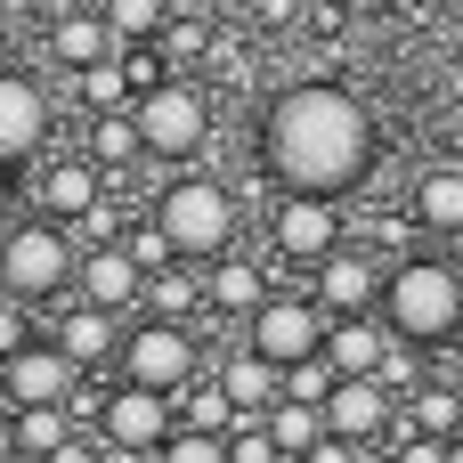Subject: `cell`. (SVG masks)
I'll use <instances>...</instances> for the list:
<instances>
[{"label": "cell", "instance_id": "obj_1", "mask_svg": "<svg viewBox=\"0 0 463 463\" xmlns=\"http://www.w3.org/2000/svg\"><path fill=\"white\" fill-rule=\"evenodd\" d=\"M374 163V122L342 81H293L269 106V171L309 195H350Z\"/></svg>", "mask_w": 463, "mask_h": 463}, {"label": "cell", "instance_id": "obj_2", "mask_svg": "<svg viewBox=\"0 0 463 463\" xmlns=\"http://www.w3.org/2000/svg\"><path fill=\"white\" fill-rule=\"evenodd\" d=\"M383 317H391V334H407L415 350L448 342L463 326V277L448 260H399V269L383 277Z\"/></svg>", "mask_w": 463, "mask_h": 463}, {"label": "cell", "instance_id": "obj_3", "mask_svg": "<svg viewBox=\"0 0 463 463\" xmlns=\"http://www.w3.org/2000/svg\"><path fill=\"white\" fill-rule=\"evenodd\" d=\"M65 228H73V220L41 212V220H24V228H8V236H0V285H8L16 301H57V293L81 277V260H73Z\"/></svg>", "mask_w": 463, "mask_h": 463}, {"label": "cell", "instance_id": "obj_4", "mask_svg": "<svg viewBox=\"0 0 463 463\" xmlns=\"http://www.w3.org/2000/svg\"><path fill=\"white\" fill-rule=\"evenodd\" d=\"M155 220L171 228L179 260H220V252H228V236H236V203H228V187H220V179H179V187H163Z\"/></svg>", "mask_w": 463, "mask_h": 463}, {"label": "cell", "instance_id": "obj_5", "mask_svg": "<svg viewBox=\"0 0 463 463\" xmlns=\"http://www.w3.org/2000/svg\"><path fill=\"white\" fill-rule=\"evenodd\" d=\"M122 383H146V391H187L195 383V366H203V350H195V326L187 317H146L138 334H122Z\"/></svg>", "mask_w": 463, "mask_h": 463}, {"label": "cell", "instance_id": "obj_6", "mask_svg": "<svg viewBox=\"0 0 463 463\" xmlns=\"http://www.w3.org/2000/svg\"><path fill=\"white\" fill-rule=\"evenodd\" d=\"M138 130H146V155H171V163H187L195 146H203V130H212V106H203V90L195 81H155L146 98H138Z\"/></svg>", "mask_w": 463, "mask_h": 463}, {"label": "cell", "instance_id": "obj_7", "mask_svg": "<svg viewBox=\"0 0 463 463\" xmlns=\"http://www.w3.org/2000/svg\"><path fill=\"white\" fill-rule=\"evenodd\" d=\"M326 317H317V301H301V293H269L252 317H244V342L260 350V358H277V366H301V358H317L326 350Z\"/></svg>", "mask_w": 463, "mask_h": 463}, {"label": "cell", "instance_id": "obj_8", "mask_svg": "<svg viewBox=\"0 0 463 463\" xmlns=\"http://www.w3.org/2000/svg\"><path fill=\"white\" fill-rule=\"evenodd\" d=\"M98 431L114 456H146V448H171V391H146V383H122L106 407H98Z\"/></svg>", "mask_w": 463, "mask_h": 463}, {"label": "cell", "instance_id": "obj_9", "mask_svg": "<svg viewBox=\"0 0 463 463\" xmlns=\"http://www.w3.org/2000/svg\"><path fill=\"white\" fill-rule=\"evenodd\" d=\"M334 203H342V195H309V187H285V203H277V220H269V228H277V252H285V260H309V269H317V260L334 252V236H342V212H334Z\"/></svg>", "mask_w": 463, "mask_h": 463}, {"label": "cell", "instance_id": "obj_10", "mask_svg": "<svg viewBox=\"0 0 463 463\" xmlns=\"http://www.w3.org/2000/svg\"><path fill=\"white\" fill-rule=\"evenodd\" d=\"M326 423H334L350 448H383V439H391V423H399L391 383H383V374H342V383H334V399H326Z\"/></svg>", "mask_w": 463, "mask_h": 463}, {"label": "cell", "instance_id": "obj_11", "mask_svg": "<svg viewBox=\"0 0 463 463\" xmlns=\"http://www.w3.org/2000/svg\"><path fill=\"white\" fill-rule=\"evenodd\" d=\"M33 203L81 228V220L106 203V163H98V155H57V163H41V171H33Z\"/></svg>", "mask_w": 463, "mask_h": 463}, {"label": "cell", "instance_id": "obj_12", "mask_svg": "<svg viewBox=\"0 0 463 463\" xmlns=\"http://www.w3.org/2000/svg\"><path fill=\"white\" fill-rule=\"evenodd\" d=\"M41 138H49V98H41V81L0 73V163L41 155Z\"/></svg>", "mask_w": 463, "mask_h": 463}, {"label": "cell", "instance_id": "obj_13", "mask_svg": "<svg viewBox=\"0 0 463 463\" xmlns=\"http://www.w3.org/2000/svg\"><path fill=\"white\" fill-rule=\"evenodd\" d=\"M81 301H98V309H130V301H146V269H138V252L114 236V244H98L90 260H81Z\"/></svg>", "mask_w": 463, "mask_h": 463}, {"label": "cell", "instance_id": "obj_14", "mask_svg": "<svg viewBox=\"0 0 463 463\" xmlns=\"http://www.w3.org/2000/svg\"><path fill=\"white\" fill-rule=\"evenodd\" d=\"M73 374H81V366L57 350V334H49V342H24V350L8 358V399H16V407H41V399H73Z\"/></svg>", "mask_w": 463, "mask_h": 463}, {"label": "cell", "instance_id": "obj_15", "mask_svg": "<svg viewBox=\"0 0 463 463\" xmlns=\"http://www.w3.org/2000/svg\"><path fill=\"white\" fill-rule=\"evenodd\" d=\"M399 350V334H391V317L374 326V317H358V309H342V326L326 334V358L342 366V374H383V358Z\"/></svg>", "mask_w": 463, "mask_h": 463}, {"label": "cell", "instance_id": "obj_16", "mask_svg": "<svg viewBox=\"0 0 463 463\" xmlns=\"http://www.w3.org/2000/svg\"><path fill=\"white\" fill-rule=\"evenodd\" d=\"M57 350H65L73 366H114V358H122V342H114V309H98V301L65 309V317H57Z\"/></svg>", "mask_w": 463, "mask_h": 463}, {"label": "cell", "instance_id": "obj_17", "mask_svg": "<svg viewBox=\"0 0 463 463\" xmlns=\"http://www.w3.org/2000/svg\"><path fill=\"white\" fill-rule=\"evenodd\" d=\"M220 383H228V399H236L244 415H269V407L285 399V366H277V358H260L252 342H244L236 358H220Z\"/></svg>", "mask_w": 463, "mask_h": 463}, {"label": "cell", "instance_id": "obj_18", "mask_svg": "<svg viewBox=\"0 0 463 463\" xmlns=\"http://www.w3.org/2000/svg\"><path fill=\"white\" fill-rule=\"evenodd\" d=\"M317 301H326V309H366V301H383L374 260H358V252H326V260H317Z\"/></svg>", "mask_w": 463, "mask_h": 463}, {"label": "cell", "instance_id": "obj_19", "mask_svg": "<svg viewBox=\"0 0 463 463\" xmlns=\"http://www.w3.org/2000/svg\"><path fill=\"white\" fill-rule=\"evenodd\" d=\"M415 228H423V236H463V171L456 163L423 171V187H415Z\"/></svg>", "mask_w": 463, "mask_h": 463}, {"label": "cell", "instance_id": "obj_20", "mask_svg": "<svg viewBox=\"0 0 463 463\" xmlns=\"http://www.w3.org/2000/svg\"><path fill=\"white\" fill-rule=\"evenodd\" d=\"M49 57H57L65 73L114 57V24H106V8H98V16H57V24H49Z\"/></svg>", "mask_w": 463, "mask_h": 463}, {"label": "cell", "instance_id": "obj_21", "mask_svg": "<svg viewBox=\"0 0 463 463\" xmlns=\"http://www.w3.org/2000/svg\"><path fill=\"white\" fill-rule=\"evenodd\" d=\"M203 301H212V277H195V260H171V269L146 277V309H155V317H187V326H195Z\"/></svg>", "mask_w": 463, "mask_h": 463}, {"label": "cell", "instance_id": "obj_22", "mask_svg": "<svg viewBox=\"0 0 463 463\" xmlns=\"http://www.w3.org/2000/svg\"><path fill=\"white\" fill-rule=\"evenodd\" d=\"M16 448H24V456H65V448H73V399L16 407Z\"/></svg>", "mask_w": 463, "mask_h": 463}, {"label": "cell", "instance_id": "obj_23", "mask_svg": "<svg viewBox=\"0 0 463 463\" xmlns=\"http://www.w3.org/2000/svg\"><path fill=\"white\" fill-rule=\"evenodd\" d=\"M260 301H269V277H260L252 260L220 252V260H212V309H228V317H252Z\"/></svg>", "mask_w": 463, "mask_h": 463}, {"label": "cell", "instance_id": "obj_24", "mask_svg": "<svg viewBox=\"0 0 463 463\" xmlns=\"http://www.w3.org/2000/svg\"><path fill=\"white\" fill-rule=\"evenodd\" d=\"M269 431H277L285 456H317L334 423H326V407H309V399H277V407H269Z\"/></svg>", "mask_w": 463, "mask_h": 463}, {"label": "cell", "instance_id": "obj_25", "mask_svg": "<svg viewBox=\"0 0 463 463\" xmlns=\"http://www.w3.org/2000/svg\"><path fill=\"white\" fill-rule=\"evenodd\" d=\"M90 155H98L106 171H130V163L146 155V130H138V106H130V114H122V106H114V114H98V130H90Z\"/></svg>", "mask_w": 463, "mask_h": 463}, {"label": "cell", "instance_id": "obj_26", "mask_svg": "<svg viewBox=\"0 0 463 463\" xmlns=\"http://www.w3.org/2000/svg\"><path fill=\"white\" fill-rule=\"evenodd\" d=\"M407 423H415V431H439V439H456V431H463V391L448 383V374H439V383H423V391L407 399Z\"/></svg>", "mask_w": 463, "mask_h": 463}, {"label": "cell", "instance_id": "obj_27", "mask_svg": "<svg viewBox=\"0 0 463 463\" xmlns=\"http://www.w3.org/2000/svg\"><path fill=\"white\" fill-rule=\"evenodd\" d=\"M81 98H90V114H114L122 98L138 106V81H130L122 57H98V65H81Z\"/></svg>", "mask_w": 463, "mask_h": 463}, {"label": "cell", "instance_id": "obj_28", "mask_svg": "<svg viewBox=\"0 0 463 463\" xmlns=\"http://www.w3.org/2000/svg\"><path fill=\"white\" fill-rule=\"evenodd\" d=\"M106 24H114V57H122L130 41L163 33V0H106Z\"/></svg>", "mask_w": 463, "mask_h": 463}, {"label": "cell", "instance_id": "obj_29", "mask_svg": "<svg viewBox=\"0 0 463 463\" xmlns=\"http://www.w3.org/2000/svg\"><path fill=\"white\" fill-rule=\"evenodd\" d=\"M334 383H342V366L317 350V358H301V366H285V399H309V407H326L334 399Z\"/></svg>", "mask_w": 463, "mask_h": 463}, {"label": "cell", "instance_id": "obj_30", "mask_svg": "<svg viewBox=\"0 0 463 463\" xmlns=\"http://www.w3.org/2000/svg\"><path fill=\"white\" fill-rule=\"evenodd\" d=\"M122 244H130V252H138V269H146V277H155V269H171V260H179V244H171V228H163V220H155V228H138V236H122Z\"/></svg>", "mask_w": 463, "mask_h": 463}, {"label": "cell", "instance_id": "obj_31", "mask_svg": "<svg viewBox=\"0 0 463 463\" xmlns=\"http://www.w3.org/2000/svg\"><path fill=\"white\" fill-rule=\"evenodd\" d=\"M24 309H33V301H16V293L0 285V358H16V350L33 342V334H24Z\"/></svg>", "mask_w": 463, "mask_h": 463}, {"label": "cell", "instance_id": "obj_32", "mask_svg": "<svg viewBox=\"0 0 463 463\" xmlns=\"http://www.w3.org/2000/svg\"><path fill=\"white\" fill-rule=\"evenodd\" d=\"M122 65H130V81H138V98H146L155 81H171V73H163V57H155L146 41H130V49H122Z\"/></svg>", "mask_w": 463, "mask_h": 463}, {"label": "cell", "instance_id": "obj_33", "mask_svg": "<svg viewBox=\"0 0 463 463\" xmlns=\"http://www.w3.org/2000/svg\"><path fill=\"white\" fill-rule=\"evenodd\" d=\"M8 456H24V448H16V415H0V463Z\"/></svg>", "mask_w": 463, "mask_h": 463}, {"label": "cell", "instance_id": "obj_34", "mask_svg": "<svg viewBox=\"0 0 463 463\" xmlns=\"http://www.w3.org/2000/svg\"><path fill=\"white\" fill-rule=\"evenodd\" d=\"M448 383H456V391H463V358H456V366H448Z\"/></svg>", "mask_w": 463, "mask_h": 463}, {"label": "cell", "instance_id": "obj_35", "mask_svg": "<svg viewBox=\"0 0 463 463\" xmlns=\"http://www.w3.org/2000/svg\"><path fill=\"white\" fill-rule=\"evenodd\" d=\"M448 456H456V463H463V431H456V448H448Z\"/></svg>", "mask_w": 463, "mask_h": 463}, {"label": "cell", "instance_id": "obj_36", "mask_svg": "<svg viewBox=\"0 0 463 463\" xmlns=\"http://www.w3.org/2000/svg\"><path fill=\"white\" fill-rule=\"evenodd\" d=\"M0 391H8V358H0Z\"/></svg>", "mask_w": 463, "mask_h": 463}]
</instances>
